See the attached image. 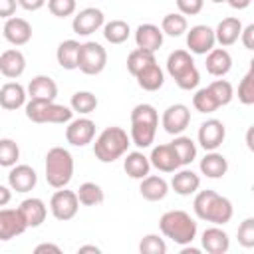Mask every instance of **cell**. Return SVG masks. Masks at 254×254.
<instances>
[{
	"instance_id": "obj_1",
	"label": "cell",
	"mask_w": 254,
	"mask_h": 254,
	"mask_svg": "<svg viewBox=\"0 0 254 254\" xmlns=\"http://www.w3.org/2000/svg\"><path fill=\"white\" fill-rule=\"evenodd\" d=\"M192 210L200 220H206V222H212V224H218V226L230 222L232 214H234L232 202L226 196H222V194H218L216 190H210V189L194 192Z\"/></svg>"
},
{
	"instance_id": "obj_2",
	"label": "cell",
	"mask_w": 254,
	"mask_h": 254,
	"mask_svg": "<svg viewBox=\"0 0 254 254\" xmlns=\"http://www.w3.org/2000/svg\"><path fill=\"white\" fill-rule=\"evenodd\" d=\"M159 127V113L151 103H139L131 111V143L139 149L153 145Z\"/></svg>"
},
{
	"instance_id": "obj_3",
	"label": "cell",
	"mask_w": 254,
	"mask_h": 254,
	"mask_svg": "<svg viewBox=\"0 0 254 254\" xmlns=\"http://www.w3.org/2000/svg\"><path fill=\"white\" fill-rule=\"evenodd\" d=\"M129 145L131 137L123 127H105L93 143V155L101 163H113L129 151Z\"/></svg>"
},
{
	"instance_id": "obj_4",
	"label": "cell",
	"mask_w": 254,
	"mask_h": 254,
	"mask_svg": "<svg viewBox=\"0 0 254 254\" xmlns=\"http://www.w3.org/2000/svg\"><path fill=\"white\" fill-rule=\"evenodd\" d=\"M159 228L165 238L179 246H187L196 238V220L185 210H167L159 218Z\"/></svg>"
},
{
	"instance_id": "obj_5",
	"label": "cell",
	"mask_w": 254,
	"mask_h": 254,
	"mask_svg": "<svg viewBox=\"0 0 254 254\" xmlns=\"http://www.w3.org/2000/svg\"><path fill=\"white\" fill-rule=\"evenodd\" d=\"M46 181L54 189H64L73 177V157L64 147H52L46 153Z\"/></svg>"
},
{
	"instance_id": "obj_6",
	"label": "cell",
	"mask_w": 254,
	"mask_h": 254,
	"mask_svg": "<svg viewBox=\"0 0 254 254\" xmlns=\"http://www.w3.org/2000/svg\"><path fill=\"white\" fill-rule=\"evenodd\" d=\"M167 71L175 79V83L185 91H190L200 83V73L194 65L190 52H187V50H175L169 54Z\"/></svg>"
},
{
	"instance_id": "obj_7",
	"label": "cell",
	"mask_w": 254,
	"mask_h": 254,
	"mask_svg": "<svg viewBox=\"0 0 254 254\" xmlns=\"http://www.w3.org/2000/svg\"><path fill=\"white\" fill-rule=\"evenodd\" d=\"M26 117L32 123H56V125H64L69 123L73 117L71 107L60 105L56 101H34L30 99L26 105Z\"/></svg>"
},
{
	"instance_id": "obj_8",
	"label": "cell",
	"mask_w": 254,
	"mask_h": 254,
	"mask_svg": "<svg viewBox=\"0 0 254 254\" xmlns=\"http://www.w3.org/2000/svg\"><path fill=\"white\" fill-rule=\"evenodd\" d=\"M107 65V50L97 42H85L79 48L77 69L85 75H97Z\"/></svg>"
},
{
	"instance_id": "obj_9",
	"label": "cell",
	"mask_w": 254,
	"mask_h": 254,
	"mask_svg": "<svg viewBox=\"0 0 254 254\" xmlns=\"http://www.w3.org/2000/svg\"><path fill=\"white\" fill-rule=\"evenodd\" d=\"M50 210H52V214H54L56 220H62V222L71 220L77 214V210H79L77 194L73 190L65 189V187L64 189H58L52 194V198H50Z\"/></svg>"
},
{
	"instance_id": "obj_10",
	"label": "cell",
	"mask_w": 254,
	"mask_h": 254,
	"mask_svg": "<svg viewBox=\"0 0 254 254\" xmlns=\"http://www.w3.org/2000/svg\"><path fill=\"white\" fill-rule=\"evenodd\" d=\"M216 44L214 30L206 24H196L190 30H187V48L190 54L206 56Z\"/></svg>"
},
{
	"instance_id": "obj_11",
	"label": "cell",
	"mask_w": 254,
	"mask_h": 254,
	"mask_svg": "<svg viewBox=\"0 0 254 254\" xmlns=\"http://www.w3.org/2000/svg\"><path fill=\"white\" fill-rule=\"evenodd\" d=\"M190 123V109L185 103H173L163 111L161 125L169 135H181Z\"/></svg>"
},
{
	"instance_id": "obj_12",
	"label": "cell",
	"mask_w": 254,
	"mask_h": 254,
	"mask_svg": "<svg viewBox=\"0 0 254 254\" xmlns=\"http://www.w3.org/2000/svg\"><path fill=\"white\" fill-rule=\"evenodd\" d=\"M224 137H226V127L220 119H206L204 123H200L196 133L198 145L204 151H216L224 143Z\"/></svg>"
},
{
	"instance_id": "obj_13",
	"label": "cell",
	"mask_w": 254,
	"mask_h": 254,
	"mask_svg": "<svg viewBox=\"0 0 254 254\" xmlns=\"http://www.w3.org/2000/svg\"><path fill=\"white\" fill-rule=\"evenodd\" d=\"M95 137V123L87 117L71 119L65 127V141L71 147H85Z\"/></svg>"
},
{
	"instance_id": "obj_14",
	"label": "cell",
	"mask_w": 254,
	"mask_h": 254,
	"mask_svg": "<svg viewBox=\"0 0 254 254\" xmlns=\"http://www.w3.org/2000/svg\"><path fill=\"white\" fill-rule=\"evenodd\" d=\"M103 24H105V16L99 8H83L71 20V28L77 36H91L93 32L103 28Z\"/></svg>"
},
{
	"instance_id": "obj_15",
	"label": "cell",
	"mask_w": 254,
	"mask_h": 254,
	"mask_svg": "<svg viewBox=\"0 0 254 254\" xmlns=\"http://www.w3.org/2000/svg\"><path fill=\"white\" fill-rule=\"evenodd\" d=\"M28 230L18 208H0V240L8 242Z\"/></svg>"
},
{
	"instance_id": "obj_16",
	"label": "cell",
	"mask_w": 254,
	"mask_h": 254,
	"mask_svg": "<svg viewBox=\"0 0 254 254\" xmlns=\"http://www.w3.org/2000/svg\"><path fill=\"white\" fill-rule=\"evenodd\" d=\"M2 34L12 46H26L32 40V26L24 18L10 16L2 26Z\"/></svg>"
},
{
	"instance_id": "obj_17",
	"label": "cell",
	"mask_w": 254,
	"mask_h": 254,
	"mask_svg": "<svg viewBox=\"0 0 254 254\" xmlns=\"http://www.w3.org/2000/svg\"><path fill=\"white\" fill-rule=\"evenodd\" d=\"M149 163H151V167H155L161 173H175L181 167L179 157H177L175 149L171 147V143H163V145L153 147L151 155H149Z\"/></svg>"
},
{
	"instance_id": "obj_18",
	"label": "cell",
	"mask_w": 254,
	"mask_h": 254,
	"mask_svg": "<svg viewBox=\"0 0 254 254\" xmlns=\"http://www.w3.org/2000/svg\"><path fill=\"white\" fill-rule=\"evenodd\" d=\"M38 183V175L30 165H14L8 173V187L16 192H30Z\"/></svg>"
},
{
	"instance_id": "obj_19",
	"label": "cell",
	"mask_w": 254,
	"mask_h": 254,
	"mask_svg": "<svg viewBox=\"0 0 254 254\" xmlns=\"http://www.w3.org/2000/svg\"><path fill=\"white\" fill-rule=\"evenodd\" d=\"M18 210H20V214H22V218H24V222H26L28 228H38V226H42V222H44L46 216H48V206H46V202H44L42 198H38V196L24 198V200L20 202Z\"/></svg>"
},
{
	"instance_id": "obj_20",
	"label": "cell",
	"mask_w": 254,
	"mask_h": 254,
	"mask_svg": "<svg viewBox=\"0 0 254 254\" xmlns=\"http://www.w3.org/2000/svg\"><path fill=\"white\" fill-rule=\"evenodd\" d=\"M26 93L34 101H56L58 97V85L50 75H36L30 79Z\"/></svg>"
},
{
	"instance_id": "obj_21",
	"label": "cell",
	"mask_w": 254,
	"mask_h": 254,
	"mask_svg": "<svg viewBox=\"0 0 254 254\" xmlns=\"http://www.w3.org/2000/svg\"><path fill=\"white\" fill-rule=\"evenodd\" d=\"M163 36L165 34L161 32L159 26H155V24H141L135 30V44H137V48L155 54L163 46Z\"/></svg>"
},
{
	"instance_id": "obj_22",
	"label": "cell",
	"mask_w": 254,
	"mask_h": 254,
	"mask_svg": "<svg viewBox=\"0 0 254 254\" xmlns=\"http://www.w3.org/2000/svg\"><path fill=\"white\" fill-rule=\"evenodd\" d=\"M200 244L208 254H226L230 248V238L218 224H214L202 232Z\"/></svg>"
},
{
	"instance_id": "obj_23",
	"label": "cell",
	"mask_w": 254,
	"mask_h": 254,
	"mask_svg": "<svg viewBox=\"0 0 254 254\" xmlns=\"http://www.w3.org/2000/svg\"><path fill=\"white\" fill-rule=\"evenodd\" d=\"M26 87L18 81H8L0 87V107L6 111H16L26 105Z\"/></svg>"
},
{
	"instance_id": "obj_24",
	"label": "cell",
	"mask_w": 254,
	"mask_h": 254,
	"mask_svg": "<svg viewBox=\"0 0 254 254\" xmlns=\"http://www.w3.org/2000/svg\"><path fill=\"white\" fill-rule=\"evenodd\" d=\"M242 28H244V26H242L240 18H236V16L222 18V20L218 22V26L214 28V38H216V42H218L222 48H228V46H232V44L238 42Z\"/></svg>"
},
{
	"instance_id": "obj_25",
	"label": "cell",
	"mask_w": 254,
	"mask_h": 254,
	"mask_svg": "<svg viewBox=\"0 0 254 254\" xmlns=\"http://www.w3.org/2000/svg\"><path fill=\"white\" fill-rule=\"evenodd\" d=\"M26 69V58L20 50L10 48L0 54V73L8 79H16L24 73Z\"/></svg>"
},
{
	"instance_id": "obj_26",
	"label": "cell",
	"mask_w": 254,
	"mask_h": 254,
	"mask_svg": "<svg viewBox=\"0 0 254 254\" xmlns=\"http://www.w3.org/2000/svg\"><path fill=\"white\" fill-rule=\"evenodd\" d=\"M171 187L177 194L190 196L200 189V177L190 169H181V171L177 169L173 179H171Z\"/></svg>"
},
{
	"instance_id": "obj_27",
	"label": "cell",
	"mask_w": 254,
	"mask_h": 254,
	"mask_svg": "<svg viewBox=\"0 0 254 254\" xmlns=\"http://www.w3.org/2000/svg\"><path fill=\"white\" fill-rule=\"evenodd\" d=\"M206 71L214 77H224L232 67V56L226 48H212L206 54Z\"/></svg>"
},
{
	"instance_id": "obj_28",
	"label": "cell",
	"mask_w": 254,
	"mask_h": 254,
	"mask_svg": "<svg viewBox=\"0 0 254 254\" xmlns=\"http://www.w3.org/2000/svg\"><path fill=\"white\" fill-rule=\"evenodd\" d=\"M139 192L145 200H151V202H157V200H163L169 192V183L159 177V175H147L141 179V185H139Z\"/></svg>"
},
{
	"instance_id": "obj_29",
	"label": "cell",
	"mask_w": 254,
	"mask_h": 254,
	"mask_svg": "<svg viewBox=\"0 0 254 254\" xmlns=\"http://www.w3.org/2000/svg\"><path fill=\"white\" fill-rule=\"evenodd\" d=\"M200 173L206 177V179H220L226 175L228 171V161L222 153H216V151H206V155L200 159Z\"/></svg>"
},
{
	"instance_id": "obj_30",
	"label": "cell",
	"mask_w": 254,
	"mask_h": 254,
	"mask_svg": "<svg viewBox=\"0 0 254 254\" xmlns=\"http://www.w3.org/2000/svg\"><path fill=\"white\" fill-rule=\"evenodd\" d=\"M123 169H125V173H127L131 179L141 181L143 177L149 175L151 163H149V157H147L145 153H141V151H131V153H127L125 159H123Z\"/></svg>"
},
{
	"instance_id": "obj_31",
	"label": "cell",
	"mask_w": 254,
	"mask_h": 254,
	"mask_svg": "<svg viewBox=\"0 0 254 254\" xmlns=\"http://www.w3.org/2000/svg\"><path fill=\"white\" fill-rule=\"evenodd\" d=\"M79 48L81 44L77 40H64L60 42L56 50V60L64 69H77V60H79Z\"/></svg>"
},
{
	"instance_id": "obj_32",
	"label": "cell",
	"mask_w": 254,
	"mask_h": 254,
	"mask_svg": "<svg viewBox=\"0 0 254 254\" xmlns=\"http://www.w3.org/2000/svg\"><path fill=\"white\" fill-rule=\"evenodd\" d=\"M135 79H137V83H139L141 89H145V91H157V89H161L163 83H165V73H163V69L159 67V64L155 62V64L143 67V69L135 75Z\"/></svg>"
},
{
	"instance_id": "obj_33",
	"label": "cell",
	"mask_w": 254,
	"mask_h": 254,
	"mask_svg": "<svg viewBox=\"0 0 254 254\" xmlns=\"http://www.w3.org/2000/svg\"><path fill=\"white\" fill-rule=\"evenodd\" d=\"M171 147L175 149L181 167H187V165H190V163L196 159V143H194L190 137L175 135V139L171 141Z\"/></svg>"
},
{
	"instance_id": "obj_34",
	"label": "cell",
	"mask_w": 254,
	"mask_h": 254,
	"mask_svg": "<svg viewBox=\"0 0 254 254\" xmlns=\"http://www.w3.org/2000/svg\"><path fill=\"white\" fill-rule=\"evenodd\" d=\"M75 194H77L79 204H83V206H97V204H101V202L105 200L103 189H101L97 183H91V181L81 183Z\"/></svg>"
},
{
	"instance_id": "obj_35",
	"label": "cell",
	"mask_w": 254,
	"mask_h": 254,
	"mask_svg": "<svg viewBox=\"0 0 254 254\" xmlns=\"http://www.w3.org/2000/svg\"><path fill=\"white\" fill-rule=\"evenodd\" d=\"M131 36V28L125 20H111V22H105L103 24V38L109 42V44H123L127 42Z\"/></svg>"
},
{
	"instance_id": "obj_36",
	"label": "cell",
	"mask_w": 254,
	"mask_h": 254,
	"mask_svg": "<svg viewBox=\"0 0 254 254\" xmlns=\"http://www.w3.org/2000/svg\"><path fill=\"white\" fill-rule=\"evenodd\" d=\"M189 30V22L181 12H171L165 14L161 20V32L171 36V38H179Z\"/></svg>"
},
{
	"instance_id": "obj_37",
	"label": "cell",
	"mask_w": 254,
	"mask_h": 254,
	"mask_svg": "<svg viewBox=\"0 0 254 254\" xmlns=\"http://www.w3.org/2000/svg\"><path fill=\"white\" fill-rule=\"evenodd\" d=\"M97 97L91 93V91H75L71 95V101H69V107L73 113H79V115H87V113H93L97 109Z\"/></svg>"
},
{
	"instance_id": "obj_38",
	"label": "cell",
	"mask_w": 254,
	"mask_h": 254,
	"mask_svg": "<svg viewBox=\"0 0 254 254\" xmlns=\"http://www.w3.org/2000/svg\"><path fill=\"white\" fill-rule=\"evenodd\" d=\"M155 62H157V60H155V54H153V52H145V50H141V48H135V50L129 52V56H127V69H129V73L135 77L143 67L155 64Z\"/></svg>"
},
{
	"instance_id": "obj_39",
	"label": "cell",
	"mask_w": 254,
	"mask_h": 254,
	"mask_svg": "<svg viewBox=\"0 0 254 254\" xmlns=\"http://www.w3.org/2000/svg\"><path fill=\"white\" fill-rule=\"evenodd\" d=\"M206 87H208V91L212 93V97L216 99L218 107L228 105V103L232 101V97H234V87H232V83H230L228 79H214V81H210Z\"/></svg>"
},
{
	"instance_id": "obj_40",
	"label": "cell",
	"mask_w": 254,
	"mask_h": 254,
	"mask_svg": "<svg viewBox=\"0 0 254 254\" xmlns=\"http://www.w3.org/2000/svg\"><path fill=\"white\" fill-rule=\"evenodd\" d=\"M20 159V147L14 139L4 137L0 139V167H14Z\"/></svg>"
},
{
	"instance_id": "obj_41",
	"label": "cell",
	"mask_w": 254,
	"mask_h": 254,
	"mask_svg": "<svg viewBox=\"0 0 254 254\" xmlns=\"http://www.w3.org/2000/svg\"><path fill=\"white\" fill-rule=\"evenodd\" d=\"M192 107L198 111V113H214L218 109V103L216 99L212 97V93L208 91V87H200L194 91L192 95Z\"/></svg>"
},
{
	"instance_id": "obj_42",
	"label": "cell",
	"mask_w": 254,
	"mask_h": 254,
	"mask_svg": "<svg viewBox=\"0 0 254 254\" xmlns=\"http://www.w3.org/2000/svg\"><path fill=\"white\" fill-rule=\"evenodd\" d=\"M238 101L242 105H252L254 103V65L244 73V77L238 83Z\"/></svg>"
},
{
	"instance_id": "obj_43",
	"label": "cell",
	"mask_w": 254,
	"mask_h": 254,
	"mask_svg": "<svg viewBox=\"0 0 254 254\" xmlns=\"http://www.w3.org/2000/svg\"><path fill=\"white\" fill-rule=\"evenodd\" d=\"M139 252L141 254H165L167 244L159 234H147L139 242Z\"/></svg>"
},
{
	"instance_id": "obj_44",
	"label": "cell",
	"mask_w": 254,
	"mask_h": 254,
	"mask_svg": "<svg viewBox=\"0 0 254 254\" xmlns=\"http://www.w3.org/2000/svg\"><path fill=\"white\" fill-rule=\"evenodd\" d=\"M46 2H48V10L56 18H67L77 8V2L75 0H46Z\"/></svg>"
},
{
	"instance_id": "obj_45",
	"label": "cell",
	"mask_w": 254,
	"mask_h": 254,
	"mask_svg": "<svg viewBox=\"0 0 254 254\" xmlns=\"http://www.w3.org/2000/svg\"><path fill=\"white\" fill-rule=\"evenodd\" d=\"M236 236H238V244L240 246H244V248H252L254 246V218L252 216H248V218H244L240 222Z\"/></svg>"
},
{
	"instance_id": "obj_46",
	"label": "cell",
	"mask_w": 254,
	"mask_h": 254,
	"mask_svg": "<svg viewBox=\"0 0 254 254\" xmlns=\"http://www.w3.org/2000/svg\"><path fill=\"white\" fill-rule=\"evenodd\" d=\"M175 2L183 16H196L204 6V0H175Z\"/></svg>"
},
{
	"instance_id": "obj_47",
	"label": "cell",
	"mask_w": 254,
	"mask_h": 254,
	"mask_svg": "<svg viewBox=\"0 0 254 254\" xmlns=\"http://www.w3.org/2000/svg\"><path fill=\"white\" fill-rule=\"evenodd\" d=\"M246 50H254V24H248L246 28H242L240 38H238Z\"/></svg>"
},
{
	"instance_id": "obj_48",
	"label": "cell",
	"mask_w": 254,
	"mask_h": 254,
	"mask_svg": "<svg viewBox=\"0 0 254 254\" xmlns=\"http://www.w3.org/2000/svg\"><path fill=\"white\" fill-rule=\"evenodd\" d=\"M16 6H18V0H0V18L6 20L10 16H14Z\"/></svg>"
},
{
	"instance_id": "obj_49",
	"label": "cell",
	"mask_w": 254,
	"mask_h": 254,
	"mask_svg": "<svg viewBox=\"0 0 254 254\" xmlns=\"http://www.w3.org/2000/svg\"><path fill=\"white\" fill-rule=\"evenodd\" d=\"M44 4H46V0H18V6L24 8V10H28V12L40 10Z\"/></svg>"
},
{
	"instance_id": "obj_50",
	"label": "cell",
	"mask_w": 254,
	"mask_h": 254,
	"mask_svg": "<svg viewBox=\"0 0 254 254\" xmlns=\"http://www.w3.org/2000/svg\"><path fill=\"white\" fill-rule=\"evenodd\" d=\"M36 254H42V252H54V254H62V248L58 244H52V242H44V244H38L34 248Z\"/></svg>"
},
{
	"instance_id": "obj_51",
	"label": "cell",
	"mask_w": 254,
	"mask_h": 254,
	"mask_svg": "<svg viewBox=\"0 0 254 254\" xmlns=\"http://www.w3.org/2000/svg\"><path fill=\"white\" fill-rule=\"evenodd\" d=\"M10 200H12V189H10V187L0 185V208H2V206H6Z\"/></svg>"
},
{
	"instance_id": "obj_52",
	"label": "cell",
	"mask_w": 254,
	"mask_h": 254,
	"mask_svg": "<svg viewBox=\"0 0 254 254\" xmlns=\"http://www.w3.org/2000/svg\"><path fill=\"white\" fill-rule=\"evenodd\" d=\"M224 2H228V6L234 10H246L252 0H224Z\"/></svg>"
},
{
	"instance_id": "obj_53",
	"label": "cell",
	"mask_w": 254,
	"mask_h": 254,
	"mask_svg": "<svg viewBox=\"0 0 254 254\" xmlns=\"http://www.w3.org/2000/svg\"><path fill=\"white\" fill-rule=\"evenodd\" d=\"M77 252H79V254H83V252H95V254H99L101 250H99L97 246H93V244H85V246H79Z\"/></svg>"
},
{
	"instance_id": "obj_54",
	"label": "cell",
	"mask_w": 254,
	"mask_h": 254,
	"mask_svg": "<svg viewBox=\"0 0 254 254\" xmlns=\"http://www.w3.org/2000/svg\"><path fill=\"white\" fill-rule=\"evenodd\" d=\"M246 143H248V149L252 151V149H254V145H252V127L248 129V135H246Z\"/></svg>"
},
{
	"instance_id": "obj_55",
	"label": "cell",
	"mask_w": 254,
	"mask_h": 254,
	"mask_svg": "<svg viewBox=\"0 0 254 254\" xmlns=\"http://www.w3.org/2000/svg\"><path fill=\"white\" fill-rule=\"evenodd\" d=\"M210 2H214V4H220V2H224V0H210Z\"/></svg>"
}]
</instances>
